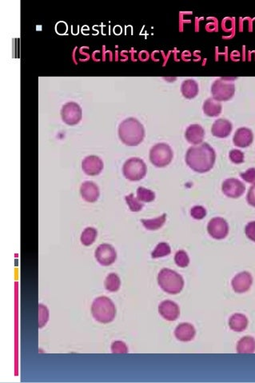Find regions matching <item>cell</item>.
Returning a JSON list of instances; mask_svg holds the SVG:
<instances>
[{"label":"cell","instance_id":"6da1fadb","mask_svg":"<svg viewBox=\"0 0 255 383\" xmlns=\"http://www.w3.org/2000/svg\"><path fill=\"white\" fill-rule=\"evenodd\" d=\"M216 154L212 146L204 143L191 146L186 154V163L190 168L198 173L208 172L214 167Z\"/></svg>","mask_w":255,"mask_h":383},{"label":"cell","instance_id":"7a4b0ae2","mask_svg":"<svg viewBox=\"0 0 255 383\" xmlns=\"http://www.w3.org/2000/svg\"><path fill=\"white\" fill-rule=\"evenodd\" d=\"M118 136L126 146H138L144 139V126L138 119L128 118L122 121L118 126Z\"/></svg>","mask_w":255,"mask_h":383},{"label":"cell","instance_id":"3957f363","mask_svg":"<svg viewBox=\"0 0 255 383\" xmlns=\"http://www.w3.org/2000/svg\"><path fill=\"white\" fill-rule=\"evenodd\" d=\"M91 314L97 322L110 323L116 316L115 304L108 297L102 296L95 298L91 305Z\"/></svg>","mask_w":255,"mask_h":383},{"label":"cell","instance_id":"277c9868","mask_svg":"<svg viewBox=\"0 0 255 383\" xmlns=\"http://www.w3.org/2000/svg\"><path fill=\"white\" fill-rule=\"evenodd\" d=\"M158 284L164 292L169 294H180L184 287L182 275L174 270L163 268L158 275Z\"/></svg>","mask_w":255,"mask_h":383},{"label":"cell","instance_id":"5b68a950","mask_svg":"<svg viewBox=\"0 0 255 383\" xmlns=\"http://www.w3.org/2000/svg\"><path fill=\"white\" fill-rule=\"evenodd\" d=\"M147 167L143 160L139 158H131L126 160L122 167V173L125 178L130 181H139L146 176Z\"/></svg>","mask_w":255,"mask_h":383},{"label":"cell","instance_id":"8992f818","mask_svg":"<svg viewBox=\"0 0 255 383\" xmlns=\"http://www.w3.org/2000/svg\"><path fill=\"white\" fill-rule=\"evenodd\" d=\"M173 150L167 143H158L150 149V162L159 168L168 166L173 160Z\"/></svg>","mask_w":255,"mask_h":383},{"label":"cell","instance_id":"52a82bcc","mask_svg":"<svg viewBox=\"0 0 255 383\" xmlns=\"http://www.w3.org/2000/svg\"><path fill=\"white\" fill-rule=\"evenodd\" d=\"M211 93L213 98L222 102L228 101L233 98L235 93V84L230 82H226V79L222 78L215 80L211 87Z\"/></svg>","mask_w":255,"mask_h":383},{"label":"cell","instance_id":"ba28073f","mask_svg":"<svg viewBox=\"0 0 255 383\" xmlns=\"http://www.w3.org/2000/svg\"><path fill=\"white\" fill-rule=\"evenodd\" d=\"M83 111L78 104L69 102L63 105L61 110V117L63 122L70 126L78 124L81 121Z\"/></svg>","mask_w":255,"mask_h":383},{"label":"cell","instance_id":"9c48e42d","mask_svg":"<svg viewBox=\"0 0 255 383\" xmlns=\"http://www.w3.org/2000/svg\"><path fill=\"white\" fill-rule=\"evenodd\" d=\"M207 232L213 239H224L229 234V225L223 218H213L207 226Z\"/></svg>","mask_w":255,"mask_h":383},{"label":"cell","instance_id":"30bf717a","mask_svg":"<svg viewBox=\"0 0 255 383\" xmlns=\"http://www.w3.org/2000/svg\"><path fill=\"white\" fill-rule=\"evenodd\" d=\"M94 256L100 265L108 267L113 264L116 260L117 252L111 245L104 243L97 247Z\"/></svg>","mask_w":255,"mask_h":383},{"label":"cell","instance_id":"8fae6325","mask_svg":"<svg viewBox=\"0 0 255 383\" xmlns=\"http://www.w3.org/2000/svg\"><path fill=\"white\" fill-rule=\"evenodd\" d=\"M222 191L223 194L229 198H238L244 194L246 187L240 180L230 178L223 182Z\"/></svg>","mask_w":255,"mask_h":383},{"label":"cell","instance_id":"7c38bea8","mask_svg":"<svg viewBox=\"0 0 255 383\" xmlns=\"http://www.w3.org/2000/svg\"><path fill=\"white\" fill-rule=\"evenodd\" d=\"M253 284V277L250 273L242 271L234 277L231 281V286L234 291L238 294L247 292Z\"/></svg>","mask_w":255,"mask_h":383},{"label":"cell","instance_id":"4fadbf2b","mask_svg":"<svg viewBox=\"0 0 255 383\" xmlns=\"http://www.w3.org/2000/svg\"><path fill=\"white\" fill-rule=\"evenodd\" d=\"M82 169L87 175H98L104 170V162L98 156H87L83 160Z\"/></svg>","mask_w":255,"mask_h":383},{"label":"cell","instance_id":"5bb4252c","mask_svg":"<svg viewBox=\"0 0 255 383\" xmlns=\"http://www.w3.org/2000/svg\"><path fill=\"white\" fill-rule=\"evenodd\" d=\"M159 312L163 319L167 321H175L180 315V308L175 302L165 300L159 305Z\"/></svg>","mask_w":255,"mask_h":383},{"label":"cell","instance_id":"9a60e30c","mask_svg":"<svg viewBox=\"0 0 255 383\" xmlns=\"http://www.w3.org/2000/svg\"><path fill=\"white\" fill-rule=\"evenodd\" d=\"M253 135L251 130L241 127L237 130L234 136V144L241 148H246L253 143Z\"/></svg>","mask_w":255,"mask_h":383},{"label":"cell","instance_id":"2e32d148","mask_svg":"<svg viewBox=\"0 0 255 383\" xmlns=\"http://www.w3.org/2000/svg\"><path fill=\"white\" fill-rule=\"evenodd\" d=\"M80 194L86 202H95L99 198V188L93 182H84L80 187Z\"/></svg>","mask_w":255,"mask_h":383},{"label":"cell","instance_id":"e0dca14e","mask_svg":"<svg viewBox=\"0 0 255 383\" xmlns=\"http://www.w3.org/2000/svg\"><path fill=\"white\" fill-rule=\"evenodd\" d=\"M196 330L192 324L188 322L180 323L174 330V336L181 342H191L195 337Z\"/></svg>","mask_w":255,"mask_h":383},{"label":"cell","instance_id":"ac0fdd59","mask_svg":"<svg viewBox=\"0 0 255 383\" xmlns=\"http://www.w3.org/2000/svg\"><path fill=\"white\" fill-rule=\"evenodd\" d=\"M232 124L227 119H219L215 121L211 128L212 135L215 137L224 139L231 135L232 132Z\"/></svg>","mask_w":255,"mask_h":383},{"label":"cell","instance_id":"d6986e66","mask_svg":"<svg viewBox=\"0 0 255 383\" xmlns=\"http://www.w3.org/2000/svg\"><path fill=\"white\" fill-rule=\"evenodd\" d=\"M205 136V131L198 124H192L186 131V139L193 145L201 144Z\"/></svg>","mask_w":255,"mask_h":383},{"label":"cell","instance_id":"ffe728a7","mask_svg":"<svg viewBox=\"0 0 255 383\" xmlns=\"http://www.w3.org/2000/svg\"><path fill=\"white\" fill-rule=\"evenodd\" d=\"M248 319L243 314H234L229 319V326L235 332L244 331L248 326Z\"/></svg>","mask_w":255,"mask_h":383},{"label":"cell","instance_id":"44dd1931","mask_svg":"<svg viewBox=\"0 0 255 383\" xmlns=\"http://www.w3.org/2000/svg\"><path fill=\"white\" fill-rule=\"evenodd\" d=\"M181 92L183 96L188 99L195 98L198 94V85L197 82L193 80H185L182 84Z\"/></svg>","mask_w":255,"mask_h":383},{"label":"cell","instance_id":"7402d4cb","mask_svg":"<svg viewBox=\"0 0 255 383\" xmlns=\"http://www.w3.org/2000/svg\"><path fill=\"white\" fill-rule=\"evenodd\" d=\"M237 352L239 353H253L255 352V339L251 336H245L237 343Z\"/></svg>","mask_w":255,"mask_h":383},{"label":"cell","instance_id":"603a6c76","mask_svg":"<svg viewBox=\"0 0 255 383\" xmlns=\"http://www.w3.org/2000/svg\"><path fill=\"white\" fill-rule=\"evenodd\" d=\"M203 111L207 116L217 117L222 112V105L215 98H210L204 103Z\"/></svg>","mask_w":255,"mask_h":383},{"label":"cell","instance_id":"cb8c5ba5","mask_svg":"<svg viewBox=\"0 0 255 383\" xmlns=\"http://www.w3.org/2000/svg\"><path fill=\"white\" fill-rule=\"evenodd\" d=\"M167 221V215L163 214L161 216L158 217L156 219H141L142 225L148 231H157L163 227L165 222Z\"/></svg>","mask_w":255,"mask_h":383},{"label":"cell","instance_id":"d4e9b609","mask_svg":"<svg viewBox=\"0 0 255 383\" xmlns=\"http://www.w3.org/2000/svg\"><path fill=\"white\" fill-rule=\"evenodd\" d=\"M98 232L94 227H87L82 233L80 241L86 246H91L96 240Z\"/></svg>","mask_w":255,"mask_h":383},{"label":"cell","instance_id":"484cf974","mask_svg":"<svg viewBox=\"0 0 255 383\" xmlns=\"http://www.w3.org/2000/svg\"><path fill=\"white\" fill-rule=\"evenodd\" d=\"M105 288L110 292H116L119 290L121 286L120 278L115 273L108 274L105 280Z\"/></svg>","mask_w":255,"mask_h":383},{"label":"cell","instance_id":"4316f807","mask_svg":"<svg viewBox=\"0 0 255 383\" xmlns=\"http://www.w3.org/2000/svg\"><path fill=\"white\" fill-rule=\"evenodd\" d=\"M171 253L170 245L165 242L159 243L151 253L152 259L166 257Z\"/></svg>","mask_w":255,"mask_h":383},{"label":"cell","instance_id":"83f0119b","mask_svg":"<svg viewBox=\"0 0 255 383\" xmlns=\"http://www.w3.org/2000/svg\"><path fill=\"white\" fill-rule=\"evenodd\" d=\"M137 198L140 202H151L156 199V193L140 187L137 190Z\"/></svg>","mask_w":255,"mask_h":383},{"label":"cell","instance_id":"f1b7e54d","mask_svg":"<svg viewBox=\"0 0 255 383\" xmlns=\"http://www.w3.org/2000/svg\"><path fill=\"white\" fill-rule=\"evenodd\" d=\"M125 200L128 203V208L132 212H139L143 208V204L137 198H135L134 194H130L125 197Z\"/></svg>","mask_w":255,"mask_h":383},{"label":"cell","instance_id":"f546056e","mask_svg":"<svg viewBox=\"0 0 255 383\" xmlns=\"http://www.w3.org/2000/svg\"><path fill=\"white\" fill-rule=\"evenodd\" d=\"M174 262H175V264L177 265V267L185 268V267H188L189 264H190V258H189L187 252L180 250L174 256Z\"/></svg>","mask_w":255,"mask_h":383},{"label":"cell","instance_id":"4dcf8cb0","mask_svg":"<svg viewBox=\"0 0 255 383\" xmlns=\"http://www.w3.org/2000/svg\"><path fill=\"white\" fill-rule=\"evenodd\" d=\"M49 320V310L43 304L39 305V327L46 326Z\"/></svg>","mask_w":255,"mask_h":383},{"label":"cell","instance_id":"1f68e13d","mask_svg":"<svg viewBox=\"0 0 255 383\" xmlns=\"http://www.w3.org/2000/svg\"><path fill=\"white\" fill-rule=\"evenodd\" d=\"M191 215L193 219L196 220H201L207 216V210L201 206H195L191 208Z\"/></svg>","mask_w":255,"mask_h":383},{"label":"cell","instance_id":"d6a6232c","mask_svg":"<svg viewBox=\"0 0 255 383\" xmlns=\"http://www.w3.org/2000/svg\"><path fill=\"white\" fill-rule=\"evenodd\" d=\"M230 160L235 164H240L244 162V154L241 150L234 149L231 150L229 155Z\"/></svg>","mask_w":255,"mask_h":383},{"label":"cell","instance_id":"836d02e7","mask_svg":"<svg viewBox=\"0 0 255 383\" xmlns=\"http://www.w3.org/2000/svg\"><path fill=\"white\" fill-rule=\"evenodd\" d=\"M111 351L113 353H128V346L123 342L116 341L111 345Z\"/></svg>","mask_w":255,"mask_h":383},{"label":"cell","instance_id":"e575fe53","mask_svg":"<svg viewBox=\"0 0 255 383\" xmlns=\"http://www.w3.org/2000/svg\"><path fill=\"white\" fill-rule=\"evenodd\" d=\"M240 176L248 184H253L255 183V168L248 169L246 172L241 173Z\"/></svg>","mask_w":255,"mask_h":383},{"label":"cell","instance_id":"d590c367","mask_svg":"<svg viewBox=\"0 0 255 383\" xmlns=\"http://www.w3.org/2000/svg\"><path fill=\"white\" fill-rule=\"evenodd\" d=\"M246 237L255 243V221L249 222L245 227Z\"/></svg>","mask_w":255,"mask_h":383},{"label":"cell","instance_id":"8d00e7d4","mask_svg":"<svg viewBox=\"0 0 255 383\" xmlns=\"http://www.w3.org/2000/svg\"><path fill=\"white\" fill-rule=\"evenodd\" d=\"M246 200L249 205L255 208V184L250 187L249 191L247 193V196H246Z\"/></svg>","mask_w":255,"mask_h":383}]
</instances>
